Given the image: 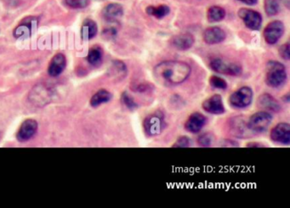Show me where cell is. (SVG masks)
Returning <instances> with one entry per match:
<instances>
[{
	"label": "cell",
	"instance_id": "1",
	"mask_svg": "<svg viewBox=\"0 0 290 208\" xmlns=\"http://www.w3.org/2000/svg\"><path fill=\"white\" fill-rule=\"evenodd\" d=\"M191 66L180 61H164L153 69L156 79L165 85H178L185 81L191 74Z\"/></svg>",
	"mask_w": 290,
	"mask_h": 208
},
{
	"label": "cell",
	"instance_id": "2",
	"mask_svg": "<svg viewBox=\"0 0 290 208\" xmlns=\"http://www.w3.org/2000/svg\"><path fill=\"white\" fill-rule=\"evenodd\" d=\"M287 72L284 64L277 61L266 64V83L272 88H280L287 81Z\"/></svg>",
	"mask_w": 290,
	"mask_h": 208
},
{
	"label": "cell",
	"instance_id": "3",
	"mask_svg": "<svg viewBox=\"0 0 290 208\" xmlns=\"http://www.w3.org/2000/svg\"><path fill=\"white\" fill-rule=\"evenodd\" d=\"M167 124L165 121V114L160 110L153 112V114L145 118L143 121L144 132L148 137H157L160 135Z\"/></svg>",
	"mask_w": 290,
	"mask_h": 208
},
{
	"label": "cell",
	"instance_id": "4",
	"mask_svg": "<svg viewBox=\"0 0 290 208\" xmlns=\"http://www.w3.org/2000/svg\"><path fill=\"white\" fill-rule=\"evenodd\" d=\"M272 116L266 111H259L254 113L249 118L247 125L248 129L254 134H260L267 131L272 123Z\"/></svg>",
	"mask_w": 290,
	"mask_h": 208
},
{
	"label": "cell",
	"instance_id": "5",
	"mask_svg": "<svg viewBox=\"0 0 290 208\" xmlns=\"http://www.w3.org/2000/svg\"><path fill=\"white\" fill-rule=\"evenodd\" d=\"M210 69L218 73L226 75L239 76L242 72L241 65L235 63H229L222 58H216L210 62Z\"/></svg>",
	"mask_w": 290,
	"mask_h": 208
},
{
	"label": "cell",
	"instance_id": "6",
	"mask_svg": "<svg viewBox=\"0 0 290 208\" xmlns=\"http://www.w3.org/2000/svg\"><path fill=\"white\" fill-rule=\"evenodd\" d=\"M253 98L254 92L251 88L242 86L231 95L229 103L234 109H245L251 104Z\"/></svg>",
	"mask_w": 290,
	"mask_h": 208
},
{
	"label": "cell",
	"instance_id": "7",
	"mask_svg": "<svg viewBox=\"0 0 290 208\" xmlns=\"http://www.w3.org/2000/svg\"><path fill=\"white\" fill-rule=\"evenodd\" d=\"M284 33V24L281 21H273L264 29V39L268 45H275Z\"/></svg>",
	"mask_w": 290,
	"mask_h": 208
},
{
	"label": "cell",
	"instance_id": "8",
	"mask_svg": "<svg viewBox=\"0 0 290 208\" xmlns=\"http://www.w3.org/2000/svg\"><path fill=\"white\" fill-rule=\"evenodd\" d=\"M238 16L244 22L246 27L251 30H260L262 25V16L254 9L242 8L238 10Z\"/></svg>",
	"mask_w": 290,
	"mask_h": 208
},
{
	"label": "cell",
	"instance_id": "9",
	"mask_svg": "<svg viewBox=\"0 0 290 208\" xmlns=\"http://www.w3.org/2000/svg\"><path fill=\"white\" fill-rule=\"evenodd\" d=\"M228 122L229 131L234 137L238 139H247L248 137L254 135V133L248 129L245 120L241 116L232 118Z\"/></svg>",
	"mask_w": 290,
	"mask_h": 208
},
{
	"label": "cell",
	"instance_id": "10",
	"mask_svg": "<svg viewBox=\"0 0 290 208\" xmlns=\"http://www.w3.org/2000/svg\"><path fill=\"white\" fill-rule=\"evenodd\" d=\"M272 142L280 144L289 145L290 143V125L281 122L276 125L270 133Z\"/></svg>",
	"mask_w": 290,
	"mask_h": 208
},
{
	"label": "cell",
	"instance_id": "11",
	"mask_svg": "<svg viewBox=\"0 0 290 208\" xmlns=\"http://www.w3.org/2000/svg\"><path fill=\"white\" fill-rule=\"evenodd\" d=\"M202 107H203L204 111L207 112L208 114H210V115H222L226 111L222 97L219 94L213 95L212 97L204 100Z\"/></svg>",
	"mask_w": 290,
	"mask_h": 208
},
{
	"label": "cell",
	"instance_id": "12",
	"mask_svg": "<svg viewBox=\"0 0 290 208\" xmlns=\"http://www.w3.org/2000/svg\"><path fill=\"white\" fill-rule=\"evenodd\" d=\"M38 26V19L36 17H28L21 21V24L14 30V36L16 39H27L32 35L34 29Z\"/></svg>",
	"mask_w": 290,
	"mask_h": 208
},
{
	"label": "cell",
	"instance_id": "13",
	"mask_svg": "<svg viewBox=\"0 0 290 208\" xmlns=\"http://www.w3.org/2000/svg\"><path fill=\"white\" fill-rule=\"evenodd\" d=\"M37 130H38V123L35 120H33V119L26 120L23 123L21 124V127L16 134V139L19 142H27L36 134Z\"/></svg>",
	"mask_w": 290,
	"mask_h": 208
},
{
	"label": "cell",
	"instance_id": "14",
	"mask_svg": "<svg viewBox=\"0 0 290 208\" xmlns=\"http://www.w3.org/2000/svg\"><path fill=\"white\" fill-rule=\"evenodd\" d=\"M206 123L207 118L199 112H195L191 114L187 121H185V129L193 134L200 133Z\"/></svg>",
	"mask_w": 290,
	"mask_h": 208
},
{
	"label": "cell",
	"instance_id": "15",
	"mask_svg": "<svg viewBox=\"0 0 290 208\" xmlns=\"http://www.w3.org/2000/svg\"><path fill=\"white\" fill-rule=\"evenodd\" d=\"M203 37L204 42L208 45H217L224 41L227 34L221 27H211L205 29Z\"/></svg>",
	"mask_w": 290,
	"mask_h": 208
},
{
	"label": "cell",
	"instance_id": "16",
	"mask_svg": "<svg viewBox=\"0 0 290 208\" xmlns=\"http://www.w3.org/2000/svg\"><path fill=\"white\" fill-rule=\"evenodd\" d=\"M123 15V6L119 3H109L103 9L102 15L106 21L111 23L117 22Z\"/></svg>",
	"mask_w": 290,
	"mask_h": 208
},
{
	"label": "cell",
	"instance_id": "17",
	"mask_svg": "<svg viewBox=\"0 0 290 208\" xmlns=\"http://www.w3.org/2000/svg\"><path fill=\"white\" fill-rule=\"evenodd\" d=\"M258 105L261 109H266L273 113H279L282 111V105L269 93H263L258 97Z\"/></svg>",
	"mask_w": 290,
	"mask_h": 208
},
{
	"label": "cell",
	"instance_id": "18",
	"mask_svg": "<svg viewBox=\"0 0 290 208\" xmlns=\"http://www.w3.org/2000/svg\"><path fill=\"white\" fill-rule=\"evenodd\" d=\"M66 66V57L61 53L54 56L49 65L48 72L51 77H58L64 71Z\"/></svg>",
	"mask_w": 290,
	"mask_h": 208
},
{
	"label": "cell",
	"instance_id": "19",
	"mask_svg": "<svg viewBox=\"0 0 290 208\" xmlns=\"http://www.w3.org/2000/svg\"><path fill=\"white\" fill-rule=\"evenodd\" d=\"M194 37L191 33H180L172 39V45L179 51H187L194 45Z\"/></svg>",
	"mask_w": 290,
	"mask_h": 208
},
{
	"label": "cell",
	"instance_id": "20",
	"mask_svg": "<svg viewBox=\"0 0 290 208\" xmlns=\"http://www.w3.org/2000/svg\"><path fill=\"white\" fill-rule=\"evenodd\" d=\"M98 32V27L96 21L87 19L84 21L81 28V38L84 40H90L96 37Z\"/></svg>",
	"mask_w": 290,
	"mask_h": 208
},
{
	"label": "cell",
	"instance_id": "21",
	"mask_svg": "<svg viewBox=\"0 0 290 208\" xmlns=\"http://www.w3.org/2000/svg\"><path fill=\"white\" fill-rule=\"evenodd\" d=\"M34 94H31V97L33 98H31V101L33 102L34 104L37 103H40L43 105L44 103H50V98H51V92L49 91L47 87H44V86H39V87H34L33 91Z\"/></svg>",
	"mask_w": 290,
	"mask_h": 208
},
{
	"label": "cell",
	"instance_id": "22",
	"mask_svg": "<svg viewBox=\"0 0 290 208\" xmlns=\"http://www.w3.org/2000/svg\"><path fill=\"white\" fill-rule=\"evenodd\" d=\"M112 98H113V95L110 91H107L105 89H102L93 95V97L90 99V105L92 106L93 108H97L103 103L110 102Z\"/></svg>",
	"mask_w": 290,
	"mask_h": 208
},
{
	"label": "cell",
	"instance_id": "23",
	"mask_svg": "<svg viewBox=\"0 0 290 208\" xmlns=\"http://www.w3.org/2000/svg\"><path fill=\"white\" fill-rule=\"evenodd\" d=\"M128 69H127V66L126 64L122 62V61L116 60L113 62L112 67L110 68V74H111L114 78H117V79H123L125 78L127 75Z\"/></svg>",
	"mask_w": 290,
	"mask_h": 208
},
{
	"label": "cell",
	"instance_id": "24",
	"mask_svg": "<svg viewBox=\"0 0 290 208\" xmlns=\"http://www.w3.org/2000/svg\"><path fill=\"white\" fill-rule=\"evenodd\" d=\"M102 58H103V52L102 49L98 46H95L90 49L87 56V61L89 62L90 65L94 67H99L102 64Z\"/></svg>",
	"mask_w": 290,
	"mask_h": 208
},
{
	"label": "cell",
	"instance_id": "25",
	"mask_svg": "<svg viewBox=\"0 0 290 208\" xmlns=\"http://www.w3.org/2000/svg\"><path fill=\"white\" fill-rule=\"evenodd\" d=\"M146 12L149 15L154 16L157 19H163L171 12V9L168 5L161 4L159 6H148L146 9Z\"/></svg>",
	"mask_w": 290,
	"mask_h": 208
},
{
	"label": "cell",
	"instance_id": "26",
	"mask_svg": "<svg viewBox=\"0 0 290 208\" xmlns=\"http://www.w3.org/2000/svg\"><path fill=\"white\" fill-rule=\"evenodd\" d=\"M226 10L222 7L212 6L208 9L207 18L210 22H218L225 18Z\"/></svg>",
	"mask_w": 290,
	"mask_h": 208
},
{
	"label": "cell",
	"instance_id": "27",
	"mask_svg": "<svg viewBox=\"0 0 290 208\" xmlns=\"http://www.w3.org/2000/svg\"><path fill=\"white\" fill-rule=\"evenodd\" d=\"M264 7L266 15L269 16L278 15L280 11V4L278 0H265Z\"/></svg>",
	"mask_w": 290,
	"mask_h": 208
},
{
	"label": "cell",
	"instance_id": "28",
	"mask_svg": "<svg viewBox=\"0 0 290 208\" xmlns=\"http://www.w3.org/2000/svg\"><path fill=\"white\" fill-rule=\"evenodd\" d=\"M121 102H122L126 109H129V111H134L135 109H138V107H139L134 98L129 93H127L126 91L123 92L121 95Z\"/></svg>",
	"mask_w": 290,
	"mask_h": 208
},
{
	"label": "cell",
	"instance_id": "29",
	"mask_svg": "<svg viewBox=\"0 0 290 208\" xmlns=\"http://www.w3.org/2000/svg\"><path fill=\"white\" fill-rule=\"evenodd\" d=\"M210 85L211 87L217 90H226L228 88V83L224 78L217 75H213L210 77Z\"/></svg>",
	"mask_w": 290,
	"mask_h": 208
},
{
	"label": "cell",
	"instance_id": "30",
	"mask_svg": "<svg viewBox=\"0 0 290 208\" xmlns=\"http://www.w3.org/2000/svg\"><path fill=\"white\" fill-rule=\"evenodd\" d=\"M64 3L72 9H84L90 4V0H64Z\"/></svg>",
	"mask_w": 290,
	"mask_h": 208
},
{
	"label": "cell",
	"instance_id": "31",
	"mask_svg": "<svg viewBox=\"0 0 290 208\" xmlns=\"http://www.w3.org/2000/svg\"><path fill=\"white\" fill-rule=\"evenodd\" d=\"M153 89H154V86L151 83H137L131 87L132 91L139 92V93L148 92V91H153Z\"/></svg>",
	"mask_w": 290,
	"mask_h": 208
},
{
	"label": "cell",
	"instance_id": "32",
	"mask_svg": "<svg viewBox=\"0 0 290 208\" xmlns=\"http://www.w3.org/2000/svg\"><path fill=\"white\" fill-rule=\"evenodd\" d=\"M213 142V137L210 133H204L198 138V143L200 147H210Z\"/></svg>",
	"mask_w": 290,
	"mask_h": 208
},
{
	"label": "cell",
	"instance_id": "33",
	"mask_svg": "<svg viewBox=\"0 0 290 208\" xmlns=\"http://www.w3.org/2000/svg\"><path fill=\"white\" fill-rule=\"evenodd\" d=\"M191 145V139L188 137L181 136L177 139L176 142H174L172 147L173 148H187Z\"/></svg>",
	"mask_w": 290,
	"mask_h": 208
},
{
	"label": "cell",
	"instance_id": "34",
	"mask_svg": "<svg viewBox=\"0 0 290 208\" xmlns=\"http://www.w3.org/2000/svg\"><path fill=\"white\" fill-rule=\"evenodd\" d=\"M279 55L284 60L289 61L290 59V46L289 43L284 44L279 48Z\"/></svg>",
	"mask_w": 290,
	"mask_h": 208
},
{
	"label": "cell",
	"instance_id": "35",
	"mask_svg": "<svg viewBox=\"0 0 290 208\" xmlns=\"http://www.w3.org/2000/svg\"><path fill=\"white\" fill-rule=\"evenodd\" d=\"M117 30L114 27H108V28L103 31L102 35L105 37L106 39H114V37L117 35Z\"/></svg>",
	"mask_w": 290,
	"mask_h": 208
},
{
	"label": "cell",
	"instance_id": "36",
	"mask_svg": "<svg viewBox=\"0 0 290 208\" xmlns=\"http://www.w3.org/2000/svg\"><path fill=\"white\" fill-rule=\"evenodd\" d=\"M248 148H263L264 145L260 144L259 142H249L247 144Z\"/></svg>",
	"mask_w": 290,
	"mask_h": 208
},
{
	"label": "cell",
	"instance_id": "37",
	"mask_svg": "<svg viewBox=\"0 0 290 208\" xmlns=\"http://www.w3.org/2000/svg\"><path fill=\"white\" fill-rule=\"evenodd\" d=\"M237 1L242 2V3H246L248 5H254L258 2V0H237Z\"/></svg>",
	"mask_w": 290,
	"mask_h": 208
},
{
	"label": "cell",
	"instance_id": "38",
	"mask_svg": "<svg viewBox=\"0 0 290 208\" xmlns=\"http://www.w3.org/2000/svg\"><path fill=\"white\" fill-rule=\"evenodd\" d=\"M282 100L284 101V103H290V93L285 94L284 97H282Z\"/></svg>",
	"mask_w": 290,
	"mask_h": 208
},
{
	"label": "cell",
	"instance_id": "39",
	"mask_svg": "<svg viewBox=\"0 0 290 208\" xmlns=\"http://www.w3.org/2000/svg\"><path fill=\"white\" fill-rule=\"evenodd\" d=\"M281 1L284 3V5L287 7L288 9H290V0H281Z\"/></svg>",
	"mask_w": 290,
	"mask_h": 208
},
{
	"label": "cell",
	"instance_id": "40",
	"mask_svg": "<svg viewBox=\"0 0 290 208\" xmlns=\"http://www.w3.org/2000/svg\"><path fill=\"white\" fill-rule=\"evenodd\" d=\"M0 139H1V133H0Z\"/></svg>",
	"mask_w": 290,
	"mask_h": 208
}]
</instances>
